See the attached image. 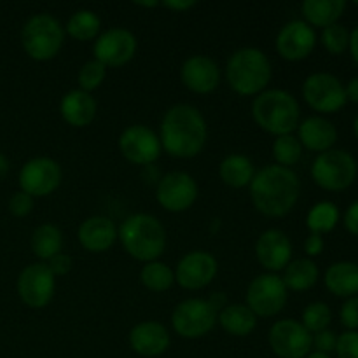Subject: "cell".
Listing matches in <instances>:
<instances>
[{
    "mask_svg": "<svg viewBox=\"0 0 358 358\" xmlns=\"http://www.w3.org/2000/svg\"><path fill=\"white\" fill-rule=\"evenodd\" d=\"M357 266H358V264H357Z\"/></svg>",
    "mask_w": 358,
    "mask_h": 358,
    "instance_id": "53",
    "label": "cell"
},
{
    "mask_svg": "<svg viewBox=\"0 0 358 358\" xmlns=\"http://www.w3.org/2000/svg\"><path fill=\"white\" fill-rule=\"evenodd\" d=\"M252 115L257 126L275 136L292 135L301 122L296 96L285 90H266L254 98Z\"/></svg>",
    "mask_w": 358,
    "mask_h": 358,
    "instance_id": "5",
    "label": "cell"
},
{
    "mask_svg": "<svg viewBox=\"0 0 358 358\" xmlns=\"http://www.w3.org/2000/svg\"><path fill=\"white\" fill-rule=\"evenodd\" d=\"M339 222V208L331 201H320L308 212V229L315 234L331 233Z\"/></svg>",
    "mask_w": 358,
    "mask_h": 358,
    "instance_id": "33",
    "label": "cell"
},
{
    "mask_svg": "<svg viewBox=\"0 0 358 358\" xmlns=\"http://www.w3.org/2000/svg\"><path fill=\"white\" fill-rule=\"evenodd\" d=\"M303 96L313 110L324 112V114H334L341 110L348 101L341 80L327 72L308 76L303 84Z\"/></svg>",
    "mask_w": 358,
    "mask_h": 358,
    "instance_id": "12",
    "label": "cell"
},
{
    "mask_svg": "<svg viewBox=\"0 0 358 358\" xmlns=\"http://www.w3.org/2000/svg\"><path fill=\"white\" fill-rule=\"evenodd\" d=\"M217 322L227 334L234 338H247L257 327V315L247 304H229L220 311Z\"/></svg>",
    "mask_w": 358,
    "mask_h": 358,
    "instance_id": "26",
    "label": "cell"
},
{
    "mask_svg": "<svg viewBox=\"0 0 358 358\" xmlns=\"http://www.w3.org/2000/svg\"><path fill=\"white\" fill-rule=\"evenodd\" d=\"M271 152L276 161L275 164L290 168L296 163H299L301 156H303V145H301V142L297 140V136L282 135L275 138V142H273V147H271Z\"/></svg>",
    "mask_w": 358,
    "mask_h": 358,
    "instance_id": "34",
    "label": "cell"
},
{
    "mask_svg": "<svg viewBox=\"0 0 358 358\" xmlns=\"http://www.w3.org/2000/svg\"><path fill=\"white\" fill-rule=\"evenodd\" d=\"M206 301H208L210 306H212L217 313H220L224 308L229 306V299H227V296L224 292H213Z\"/></svg>",
    "mask_w": 358,
    "mask_h": 358,
    "instance_id": "46",
    "label": "cell"
},
{
    "mask_svg": "<svg viewBox=\"0 0 358 358\" xmlns=\"http://www.w3.org/2000/svg\"><path fill=\"white\" fill-rule=\"evenodd\" d=\"M117 143L122 157L138 166H152L163 152L159 135L145 124L128 126Z\"/></svg>",
    "mask_w": 358,
    "mask_h": 358,
    "instance_id": "15",
    "label": "cell"
},
{
    "mask_svg": "<svg viewBox=\"0 0 358 358\" xmlns=\"http://www.w3.org/2000/svg\"><path fill=\"white\" fill-rule=\"evenodd\" d=\"M34 205L35 201L30 194H27L23 191H16L9 199V212L10 215L20 217L21 219V217L30 215L31 210H34Z\"/></svg>",
    "mask_w": 358,
    "mask_h": 358,
    "instance_id": "38",
    "label": "cell"
},
{
    "mask_svg": "<svg viewBox=\"0 0 358 358\" xmlns=\"http://www.w3.org/2000/svg\"><path fill=\"white\" fill-rule=\"evenodd\" d=\"M7 171H9V161H7L3 154H0V178L6 177Z\"/></svg>",
    "mask_w": 358,
    "mask_h": 358,
    "instance_id": "49",
    "label": "cell"
},
{
    "mask_svg": "<svg viewBox=\"0 0 358 358\" xmlns=\"http://www.w3.org/2000/svg\"><path fill=\"white\" fill-rule=\"evenodd\" d=\"M129 346L140 357H159L170 348V332L161 322L145 320L129 331Z\"/></svg>",
    "mask_w": 358,
    "mask_h": 358,
    "instance_id": "21",
    "label": "cell"
},
{
    "mask_svg": "<svg viewBox=\"0 0 358 358\" xmlns=\"http://www.w3.org/2000/svg\"><path fill=\"white\" fill-rule=\"evenodd\" d=\"M161 6L166 7V9L177 10V13H185V10L192 9L196 6V2L194 0H166Z\"/></svg>",
    "mask_w": 358,
    "mask_h": 358,
    "instance_id": "45",
    "label": "cell"
},
{
    "mask_svg": "<svg viewBox=\"0 0 358 358\" xmlns=\"http://www.w3.org/2000/svg\"><path fill=\"white\" fill-rule=\"evenodd\" d=\"M45 266H48L49 271L55 276H63L66 275V273H70V269H72V257H70L69 254L59 252L55 257L49 259V261L45 262Z\"/></svg>",
    "mask_w": 358,
    "mask_h": 358,
    "instance_id": "42",
    "label": "cell"
},
{
    "mask_svg": "<svg viewBox=\"0 0 358 358\" xmlns=\"http://www.w3.org/2000/svg\"><path fill=\"white\" fill-rule=\"evenodd\" d=\"M322 44L332 55H341L350 45V31L339 23L331 24L322 31Z\"/></svg>",
    "mask_w": 358,
    "mask_h": 358,
    "instance_id": "37",
    "label": "cell"
},
{
    "mask_svg": "<svg viewBox=\"0 0 358 358\" xmlns=\"http://www.w3.org/2000/svg\"><path fill=\"white\" fill-rule=\"evenodd\" d=\"M275 45L283 59L301 62L308 58L317 45V34L306 21L292 20L280 28Z\"/></svg>",
    "mask_w": 358,
    "mask_h": 358,
    "instance_id": "18",
    "label": "cell"
},
{
    "mask_svg": "<svg viewBox=\"0 0 358 358\" xmlns=\"http://www.w3.org/2000/svg\"><path fill=\"white\" fill-rule=\"evenodd\" d=\"M325 287L338 297H357L358 266L353 262H334L325 271Z\"/></svg>",
    "mask_w": 358,
    "mask_h": 358,
    "instance_id": "27",
    "label": "cell"
},
{
    "mask_svg": "<svg viewBox=\"0 0 358 358\" xmlns=\"http://www.w3.org/2000/svg\"><path fill=\"white\" fill-rule=\"evenodd\" d=\"M350 52H352L353 62L358 65V27L350 34Z\"/></svg>",
    "mask_w": 358,
    "mask_h": 358,
    "instance_id": "48",
    "label": "cell"
},
{
    "mask_svg": "<svg viewBox=\"0 0 358 358\" xmlns=\"http://www.w3.org/2000/svg\"><path fill=\"white\" fill-rule=\"evenodd\" d=\"M345 227L353 234L358 236V201L352 203L345 213Z\"/></svg>",
    "mask_w": 358,
    "mask_h": 358,
    "instance_id": "44",
    "label": "cell"
},
{
    "mask_svg": "<svg viewBox=\"0 0 358 358\" xmlns=\"http://www.w3.org/2000/svg\"><path fill=\"white\" fill-rule=\"evenodd\" d=\"M357 161L350 152L331 149L315 157L311 177L318 187L325 191H345L357 178Z\"/></svg>",
    "mask_w": 358,
    "mask_h": 358,
    "instance_id": "7",
    "label": "cell"
},
{
    "mask_svg": "<svg viewBox=\"0 0 358 358\" xmlns=\"http://www.w3.org/2000/svg\"><path fill=\"white\" fill-rule=\"evenodd\" d=\"M80 247L93 254L107 252L117 240V227L114 220L103 215H93L84 220L77 229Z\"/></svg>",
    "mask_w": 358,
    "mask_h": 358,
    "instance_id": "22",
    "label": "cell"
},
{
    "mask_svg": "<svg viewBox=\"0 0 358 358\" xmlns=\"http://www.w3.org/2000/svg\"><path fill=\"white\" fill-rule=\"evenodd\" d=\"M117 240L136 261L152 262L166 248V229L159 219L149 213H133L117 229Z\"/></svg>",
    "mask_w": 358,
    "mask_h": 358,
    "instance_id": "3",
    "label": "cell"
},
{
    "mask_svg": "<svg viewBox=\"0 0 358 358\" xmlns=\"http://www.w3.org/2000/svg\"><path fill=\"white\" fill-rule=\"evenodd\" d=\"M306 358H332L331 355H325V353H318V352H313L310 353Z\"/></svg>",
    "mask_w": 358,
    "mask_h": 358,
    "instance_id": "50",
    "label": "cell"
},
{
    "mask_svg": "<svg viewBox=\"0 0 358 358\" xmlns=\"http://www.w3.org/2000/svg\"><path fill=\"white\" fill-rule=\"evenodd\" d=\"M268 341L276 357L306 358L313 346V334L301 322L285 318L271 325Z\"/></svg>",
    "mask_w": 358,
    "mask_h": 358,
    "instance_id": "13",
    "label": "cell"
},
{
    "mask_svg": "<svg viewBox=\"0 0 358 358\" xmlns=\"http://www.w3.org/2000/svg\"><path fill=\"white\" fill-rule=\"evenodd\" d=\"M289 299V289L278 273H262L255 276L247 289V306L262 318L282 313Z\"/></svg>",
    "mask_w": 358,
    "mask_h": 358,
    "instance_id": "8",
    "label": "cell"
},
{
    "mask_svg": "<svg viewBox=\"0 0 358 358\" xmlns=\"http://www.w3.org/2000/svg\"><path fill=\"white\" fill-rule=\"evenodd\" d=\"M301 9L310 27L327 28L338 23L345 13L346 2L345 0H304Z\"/></svg>",
    "mask_w": 358,
    "mask_h": 358,
    "instance_id": "28",
    "label": "cell"
},
{
    "mask_svg": "<svg viewBox=\"0 0 358 358\" xmlns=\"http://www.w3.org/2000/svg\"><path fill=\"white\" fill-rule=\"evenodd\" d=\"M336 353L339 358H358V331H346L339 336Z\"/></svg>",
    "mask_w": 358,
    "mask_h": 358,
    "instance_id": "39",
    "label": "cell"
},
{
    "mask_svg": "<svg viewBox=\"0 0 358 358\" xmlns=\"http://www.w3.org/2000/svg\"><path fill=\"white\" fill-rule=\"evenodd\" d=\"M136 6H143V7H156L161 6V2H135Z\"/></svg>",
    "mask_w": 358,
    "mask_h": 358,
    "instance_id": "51",
    "label": "cell"
},
{
    "mask_svg": "<svg viewBox=\"0 0 358 358\" xmlns=\"http://www.w3.org/2000/svg\"><path fill=\"white\" fill-rule=\"evenodd\" d=\"M138 49L135 34L128 28L112 27L101 31L93 44V56L107 69H115L131 62Z\"/></svg>",
    "mask_w": 358,
    "mask_h": 358,
    "instance_id": "11",
    "label": "cell"
},
{
    "mask_svg": "<svg viewBox=\"0 0 358 358\" xmlns=\"http://www.w3.org/2000/svg\"><path fill=\"white\" fill-rule=\"evenodd\" d=\"M105 77H107V66L101 65L96 59H90L80 66L79 73H77V83H79V90L91 93V91L98 90L103 84Z\"/></svg>",
    "mask_w": 358,
    "mask_h": 358,
    "instance_id": "35",
    "label": "cell"
},
{
    "mask_svg": "<svg viewBox=\"0 0 358 358\" xmlns=\"http://www.w3.org/2000/svg\"><path fill=\"white\" fill-rule=\"evenodd\" d=\"M65 28L52 14L38 13L24 21L21 28V45L35 62H49L63 48Z\"/></svg>",
    "mask_w": 358,
    "mask_h": 358,
    "instance_id": "6",
    "label": "cell"
},
{
    "mask_svg": "<svg viewBox=\"0 0 358 358\" xmlns=\"http://www.w3.org/2000/svg\"><path fill=\"white\" fill-rule=\"evenodd\" d=\"M345 91L348 100H352L353 103H358V77H353V79L346 84Z\"/></svg>",
    "mask_w": 358,
    "mask_h": 358,
    "instance_id": "47",
    "label": "cell"
},
{
    "mask_svg": "<svg viewBox=\"0 0 358 358\" xmlns=\"http://www.w3.org/2000/svg\"><path fill=\"white\" fill-rule=\"evenodd\" d=\"M199 194L194 177L185 171H170L159 178L156 187L157 203L171 213L185 212L196 203Z\"/></svg>",
    "mask_w": 358,
    "mask_h": 358,
    "instance_id": "16",
    "label": "cell"
},
{
    "mask_svg": "<svg viewBox=\"0 0 358 358\" xmlns=\"http://www.w3.org/2000/svg\"><path fill=\"white\" fill-rule=\"evenodd\" d=\"M219 177L227 187L243 189L252 184L255 177L254 161L245 154H229L220 161Z\"/></svg>",
    "mask_w": 358,
    "mask_h": 358,
    "instance_id": "25",
    "label": "cell"
},
{
    "mask_svg": "<svg viewBox=\"0 0 358 358\" xmlns=\"http://www.w3.org/2000/svg\"><path fill=\"white\" fill-rule=\"evenodd\" d=\"M30 245L35 257L41 259L42 262H48L49 259L55 257L56 254L62 252L63 234L62 231H59V227L55 226V224H41V226L35 227V231L31 233Z\"/></svg>",
    "mask_w": 358,
    "mask_h": 358,
    "instance_id": "30",
    "label": "cell"
},
{
    "mask_svg": "<svg viewBox=\"0 0 358 358\" xmlns=\"http://www.w3.org/2000/svg\"><path fill=\"white\" fill-rule=\"evenodd\" d=\"M255 255L268 273L283 271L292 259V241L283 231L268 229L257 238Z\"/></svg>",
    "mask_w": 358,
    "mask_h": 358,
    "instance_id": "20",
    "label": "cell"
},
{
    "mask_svg": "<svg viewBox=\"0 0 358 358\" xmlns=\"http://www.w3.org/2000/svg\"><path fill=\"white\" fill-rule=\"evenodd\" d=\"M248 187L255 210L271 219L292 212L301 194V180L296 171L280 164H268L255 171Z\"/></svg>",
    "mask_w": 358,
    "mask_h": 358,
    "instance_id": "2",
    "label": "cell"
},
{
    "mask_svg": "<svg viewBox=\"0 0 358 358\" xmlns=\"http://www.w3.org/2000/svg\"><path fill=\"white\" fill-rule=\"evenodd\" d=\"M324 238H322V234H315L311 233L310 236L306 238V241H304V250H306V254L310 255V257H317V255H320L322 252H324Z\"/></svg>",
    "mask_w": 358,
    "mask_h": 358,
    "instance_id": "43",
    "label": "cell"
},
{
    "mask_svg": "<svg viewBox=\"0 0 358 358\" xmlns=\"http://www.w3.org/2000/svg\"><path fill=\"white\" fill-rule=\"evenodd\" d=\"M98 105L93 94L83 90H72L65 93L59 101V114L66 124L73 128L90 126L96 117Z\"/></svg>",
    "mask_w": 358,
    "mask_h": 358,
    "instance_id": "24",
    "label": "cell"
},
{
    "mask_svg": "<svg viewBox=\"0 0 358 358\" xmlns=\"http://www.w3.org/2000/svg\"><path fill=\"white\" fill-rule=\"evenodd\" d=\"M353 131H355V136L358 140V115L355 117V121H353Z\"/></svg>",
    "mask_w": 358,
    "mask_h": 358,
    "instance_id": "52",
    "label": "cell"
},
{
    "mask_svg": "<svg viewBox=\"0 0 358 358\" xmlns=\"http://www.w3.org/2000/svg\"><path fill=\"white\" fill-rule=\"evenodd\" d=\"M297 140L313 152H327L338 140V129L329 119L311 115L297 126Z\"/></svg>",
    "mask_w": 358,
    "mask_h": 358,
    "instance_id": "23",
    "label": "cell"
},
{
    "mask_svg": "<svg viewBox=\"0 0 358 358\" xmlns=\"http://www.w3.org/2000/svg\"><path fill=\"white\" fill-rule=\"evenodd\" d=\"M208 126L196 107L177 103L168 108L159 126L161 147L177 159L196 157L206 145Z\"/></svg>",
    "mask_w": 358,
    "mask_h": 358,
    "instance_id": "1",
    "label": "cell"
},
{
    "mask_svg": "<svg viewBox=\"0 0 358 358\" xmlns=\"http://www.w3.org/2000/svg\"><path fill=\"white\" fill-rule=\"evenodd\" d=\"M336 345H338V336L334 331L325 329V331L313 334V346L318 353L331 355L332 352H336Z\"/></svg>",
    "mask_w": 358,
    "mask_h": 358,
    "instance_id": "40",
    "label": "cell"
},
{
    "mask_svg": "<svg viewBox=\"0 0 358 358\" xmlns=\"http://www.w3.org/2000/svg\"><path fill=\"white\" fill-rule=\"evenodd\" d=\"M56 276L49 271L45 262H34L27 266L17 276V296L28 308L41 310L51 303L56 289Z\"/></svg>",
    "mask_w": 358,
    "mask_h": 358,
    "instance_id": "14",
    "label": "cell"
},
{
    "mask_svg": "<svg viewBox=\"0 0 358 358\" xmlns=\"http://www.w3.org/2000/svg\"><path fill=\"white\" fill-rule=\"evenodd\" d=\"M175 282L185 290H201L213 282L219 271L217 259L210 252L192 250L178 261Z\"/></svg>",
    "mask_w": 358,
    "mask_h": 358,
    "instance_id": "17",
    "label": "cell"
},
{
    "mask_svg": "<svg viewBox=\"0 0 358 358\" xmlns=\"http://www.w3.org/2000/svg\"><path fill=\"white\" fill-rule=\"evenodd\" d=\"M318 276H320L318 266L311 259H296L283 269L282 280L289 290L304 292L318 282Z\"/></svg>",
    "mask_w": 358,
    "mask_h": 358,
    "instance_id": "29",
    "label": "cell"
},
{
    "mask_svg": "<svg viewBox=\"0 0 358 358\" xmlns=\"http://www.w3.org/2000/svg\"><path fill=\"white\" fill-rule=\"evenodd\" d=\"M101 31V20L94 10L91 9H79L69 17L66 21L65 34L80 42H90L100 35Z\"/></svg>",
    "mask_w": 358,
    "mask_h": 358,
    "instance_id": "31",
    "label": "cell"
},
{
    "mask_svg": "<svg viewBox=\"0 0 358 358\" xmlns=\"http://www.w3.org/2000/svg\"><path fill=\"white\" fill-rule=\"evenodd\" d=\"M219 313L206 299H185L171 313L173 331L184 339H199L208 334L217 324Z\"/></svg>",
    "mask_w": 358,
    "mask_h": 358,
    "instance_id": "9",
    "label": "cell"
},
{
    "mask_svg": "<svg viewBox=\"0 0 358 358\" xmlns=\"http://www.w3.org/2000/svg\"><path fill=\"white\" fill-rule=\"evenodd\" d=\"M180 79L189 91L196 94H208L220 84V69L206 55L189 56L180 69Z\"/></svg>",
    "mask_w": 358,
    "mask_h": 358,
    "instance_id": "19",
    "label": "cell"
},
{
    "mask_svg": "<svg viewBox=\"0 0 358 358\" xmlns=\"http://www.w3.org/2000/svg\"><path fill=\"white\" fill-rule=\"evenodd\" d=\"M341 322L350 331L358 329V297H350L341 306Z\"/></svg>",
    "mask_w": 358,
    "mask_h": 358,
    "instance_id": "41",
    "label": "cell"
},
{
    "mask_svg": "<svg viewBox=\"0 0 358 358\" xmlns=\"http://www.w3.org/2000/svg\"><path fill=\"white\" fill-rule=\"evenodd\" d=\"M273 66L268 55L257 48H241L229 56L226 79L231 90L241 96H257L271 83Z\"/></svg>",
    "mask_w": 358,
    "mask_h": 358,
    "instance_id": "4",
    "label": "cell"
},
{
    "mask_svg": "<svg viewBox=\"0 0 358 358\" xmlns=\"http://www.w3.org/2000/svg\"><path fill=\"white\" fill-rule=\"evenodd\" d=\"M63 178L62 166L52 157H31L21 166L17 182L20 191L27 192L31 198H44L52 194L59 187Z\"/></svg>",
    "mask_w": 358,
    "mask_h": 358,
    "instance_id": "10",
    "label": "cell"
},
{
    "mask_svg": "<svg viewBox=\"0 0 358 358\" xmlns=\"http://www.w3.org/2000/svg\"><path fill=\"white\" fill-rule=\"evenodd\" d=\"M140 282L150 292H164L175 283V271L161 261L147 262L140 271Z\"/></svg>",
    "mask_w": 358,
    "mask_h": 358,
    "instance_id": "32",
    "label": "cell"
},
{
    "mask_svg": "<svg viewBox=\"0 0 358 358\" xmlns=\"http://www.w3.org/2000/svg\"><path fill=\"white\" fill-rule=\"evenodd\" d=\"M332 320V311L331 308L325 303H311L308 304L306 310L303 311V322L301 324L311 332V334H317V332L325 331L329 327Z\"/></svg>",
    "mask_w": 358,
    "mask_h": 358,
    "instance_id": "36",
    "label": "cell"
}]
</instances>
